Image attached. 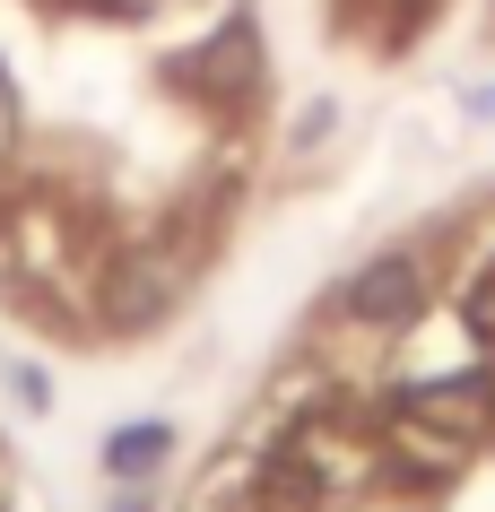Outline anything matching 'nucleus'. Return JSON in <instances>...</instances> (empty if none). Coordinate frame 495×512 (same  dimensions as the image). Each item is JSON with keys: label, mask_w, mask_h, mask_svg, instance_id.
<instances>
[{"label": "nucleus", "mask_w": 495, "mask_h": 512, "mask_svg": "<svg viewBox=\"0 0 495 512\" xmlns=\"http://www.w3.org/2000/svg\"><path fill=\"white\" fill-rule=\"evenodd\" d=\"M426 296H435V252L426 243H391V252H374L348 287H339V313L365 330H400L426 313Z\"/></svg>", "instance_id": "obj_1"}, {"label": "nucleus", "mask_w": 495, "mask_h": 512, "mask_svg": "<svg viewBox=\"0 0 495 512\" xmlns=\"http://www.w3.org/2000/svg\"><path fill=\"white\" fill-rule=\"evenodd\" d=\"M183 278H192V270H183L174 252L139 243V252H122V261L96 278V322L122 330V339H131V330H157L165 313H174V296H183Z\"/></svg>", "instance_id": "obj_2"}, {"label": "nucleus", "mask_w": 495, "mask_h": 512, "mask_svg": "<svg viewBox=\"0 0 495 512\" xmlns=\"http://www.w3.org/2000/svg\"><path fill=\"white\" fill-rule=\"evenodd\" d=\"M174 79H183V96H209V105H252L261 87H270V70H261V35H252V18H218V35H200L192 53H174Z\"/></svg>", "instance_id": "obj_3"}, {"label": "nucleus", "mask_w": 495, "mask_h": 512, "mask_svg": "<svg viewBox=\"0 0 495 512\" xmlns=\"http://www.w3.org/2000/svg\"><path fill=\"white\" fill-rule=\"evenodd\" d=\"M165 452H174V443H165V426L148 417V426H122V434L105 443V469H113V478H148Z\"/></svg>", "instance_id": "obj_4"}, {"label": "nucleus", "mask_w": 495, "mask_h": 512, "mask_svg": "<svg viewBox=\"0 0 495 512\" xmlns=\"http://www.w3.org/2000/svg\"><path fill=\"white\" fill-rule=\"evenodd\" d=\"M461 322H469V339L478 348H495V261L478 278H469V296H461Z\"/></svg>", "instance_id": "obj_5"}, {"label": "nucleus", "mask_w": 495, "mask_h": 512, "mask_svg": "<svg viewBox=\"0 0 495 512\" xmlns=\"http://www.w3.org/2000/svg\"><path fill=\"white\" fill-rule=\"evenodd\" d=\"M122 512H148V504H139V495H131V504H122Z\"/></svg>", "instance_id": "obj_6"}]
</instances>
